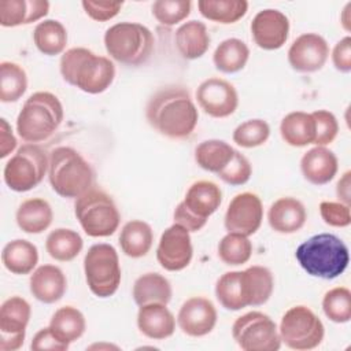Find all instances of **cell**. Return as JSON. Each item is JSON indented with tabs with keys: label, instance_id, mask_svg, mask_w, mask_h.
<instances>
[{
	"label": "cell",
	"instance_id": "bcb514c9",
	"mask_svg": "<svg viewBox=\"0 0 351 351\" xmlns=\"http://www.w3.org/2000/svg\"><path fill=\"white\" fill-rule=\"evenodd\" d=\"M319 214L322 221L332 228H347L351 223L350 206L341 202H321Z\"/></svg>",
	"mask_w": 351,
	"mask_h": 351
},
{
	"label": "cell",
	"instance_id": "7c38bea8",
	"mask_svg": "<svg viewBox=\"0 0 351 351\" xmlns=\"http://www.w3.org/2000/svg\"><path fill=\"white\" fill-rule=\"evenodd\" d=\"M32 307L21 296L5 299L0 307V351H16L23 346Z\"/></svg>",
	"mask_w": 351,
	"mask_h": 351
},
{
	"label": "cell",
	"instance_id": "d6986e66",
	"mask_svg": "<svg viewBox=\"0 0 351 351\" xmlns=\"http://www.w3.org/2000/svg\"><path fill=\"white\" fill-rule=\"evenodd\" d=\"M339 170V160L333 151L326 147L315 145L303 154L300 171L306 181L313 185L329 184Z\"/></svg>",
	"mask_w": 351,
	"mask_h": 351
},
{
	"label": "cell",
	"instance_id": "83f0119b",
	"mask_svg": "<svg viewBox=\"0 0 351 351\" xmlns=\"http://www.w3.org/2000/svg\"><path fill=\"white\" fill-rule=\"evenodd\" d=\"M122 252L133 259L145 256L154 243V232L149 223L141 219L126 222L118 237Z\"/></svg>",
	"mask_w": 351,
	"mask_h": 351
},
{
	"label": "cell",
	"instance_id": "681fc988",
	"mask_svg": "<svg viewBox=\"0 0 351 351\" xmlns=\"http://www.w3.org/2000/svg\"><path fill=\"white\" fill-rule=\"evenodd\" d=\"M330 58L337 71L344 74L351 71V37L350 36L340 38L335 44Z\"/></svg>",
	"mask_w": 351,
	"mask_h": 351
},
{
	"label": "cell",
	"instance_id": "6da1fadb",
	"mask_svg": "<svg viewBox=\"0 0 351 351\" xmlns=\"http://www.w3.org/2000/svg\"><path fill=\"white\" fill-rule=\"evenodd\" d=\"M145 118L159 134L173 140H185L193 133L199 112L188 89L167 85L148 99Z\"/></svg>",
	"mask_w": 351,
	"mask_h": 351
},
{
	"label": "cell",
	"instance_id": "ac0fdd59",
	"mask_svg": "<svg viewBox=\"0 0 351 351\" xmlns=\"http://www.w3.org/2000/svg\"><path fill=\"white\" fill-rule=\"evenodd\" d=\"M217 318V308L211 300L193 296L182 303L176 319L182 333L191 337H202L215 328Z\"/></svg>",
	"mask_w": 351,
	"mask_h": 351
},
{
	"label": "cell",
	"instance_id": "3957f363",
	"mask_svg": "<svg viewBox=\"0 0 351 351\" xmlns=\"http://www.w3.org/2000/svg\"><path fill=\"white\" fill-rule=\"evenodd\" d=\"M295 258L307 274L322 280L337 278L350 263L348 247L333 233L308 237L296 248Z\"/></svg>",
	"mask_w": 351,
	"mask_h": 351
},
{
	"label": "cell",
	"instance_id": "d6a6232c",
	"mask_svg": "<svg viewBox=\"0 0 351 351\" xmlns=\"http://www.w3.org/2000/svg\"><path fill=\"white\" fill-rule=\"evenodd\" d=\"M248 59V45L243 40L234 37L221 41L213 53V63L215 69L225 74H233L243 70Z\"/></svg>",
	"mask_w": 351,
	"mask_h": 351
},
{
	"label": "cell",
	"instance_id": "816d5d0a",
	"mask_svg": "<svg viewBox=\"0 0 351 351\" xmlns=\"http://www.w3.org/2000/svg\"><path fill=\"white\" fill-rule=\"evenodd\" d=\"M16 148V138L5 118L0 119V158H7Z\"/></svg>",
	"mask_w": 351,
	"mask_h": 351
},
{
	"label": "cell",
	"instance_id": "f6af8a7d",
	"mask_svg": "<svg viewBox=\"0 0 351 351\" xmlns=\"http://www.w3.org/2000/svg\"><path fill=\"white\" fill-rule=\"evenodd\" d=\"M315 121V140L314 144L326 147L335 141L339 133V122L333 112L328 110H317L311 112Z\"/></svg>",
	"mask_w": 351,
	"mask_h": 351
},
{
	"label": "cell",
	"instance_id": "4dcf8cb0",
	"mask_svg": "<svg viewBox=\"0 0 351 351\" xmlns=\"http://www.w3.org/2000/svg\"><path fill=\"white\" fill-rule=\"evenodd\" d=\"M132 295L138 307L148 303L169 304L173 296V289L165 276L149 271L134 281Z\"/></svg>",
	"mask_w": 351,
	"mask_h": 351
},
{
	"label": "cell",
	"instance_id": "8fae6325",
	"mask_svg": "<svg viewBox=\"0 0 351 351\" xmlns=\"http://www.w3.org/2000/svg\"><path fill=\"white\" fill-rule=\"evenodd\" d=\"M232 336L244 351H277L282 344L276 322L262 311H250L237 317Z\"/></svg>",
	"mask_w": 351,
	"mask_h": 351
},
{
	"label": "cell",
	"instance_id": "8992f818",
	"mask_svg": "<svg viewBox=\"0 0 351 351\" xmlns=\"http://www.w3.org/2000/svg\"><path fill=\"white\" fill-rule=\"evenodd\" d=\"M103 40L110 58L125 66L144 64L155 48L152 32L137 22H119L110 26Z\"/></svg>",
	"mask_w": 351,
	"mask_h": 351
},
{
	"label": "cell",
	"instance_id": "836d02e7",
	"mask_svg": "<svg viewBox=\"0 0 351 351\" xmlns=\"http://www.w3.org/2000/svg\"><path fill=\"white\" fill-rule=\"evenodd\" d=\"M33 43L47 56L60 55L67 45V30L56 19H44L33 30Z\"/></svg>",
	"mask_w": 351,
	"mask_h": 351
},
{
	"label": "cell",
	"instance_id": "d590c367",
	"mask_svg": "<svg viewBox=\"0 0 351 351\" xmlns=\"http://www.w3.org/2000/svg\"><path fill=\"white\" fill-rule=\"evenodd\" d=\"M84 240L78 232L67 228L52 230L45 240L48 255L58 262H70L82 251Z\"/></svg>",
	"mask_w": 351,
	"mask_h": 351
},
{
	"label": "cell",
	"instance_id": "f35d334b",
	"mask_svg": "<svg viewBox=\"0 0 351 351\" xmlns=\"http://www.w3.org/2000/svg\"><path fill=\"white\" fill-rule=\"evenodd\" d=\"M215 296L219 304L226 310L239 311L248 307L241 285V270L223 273L217 280Z\"/></svg>",
	"mask_w": 351,
	"mask_h": 351
},
{
	"label": "cell",
	"instance_id": "1f68e13d",
	"mask_svg": "<svg viewBox=\"0 0 351 351\" xmlns=\"http://www.w3.org/2000/svg\"><path fill=\"white\" fill-rule=\"evenodd\" d=\"M48 326L62 343L70 346L84 335L86 321L77 307L63 306L52 314Z\"/></svg>",
	"mask_w": 351,
	"mask_h": 351
},
{
	"label": "cell",
	"instance_id": "ffe728a7",
	"mask_svg": "<svg viewBox=\"0 0 351 351\" xmlns=\"http://www.w3.org/2000/svg\"><path fill=\"white\" fill-rule=\"evenodd\" d=\"M30 293L41 303L52 304L59 302L67 291V280L60 267L55 265H41L29 280Z\"/></svg>",
	"mask_w": 351,
	"mask_h": 351
},
{
	"label": "cell",
	"instance_id": "f907efd6",
	"mask_svg": "<svg viewBox=\"0 0 351 351\" xmlns=\"http://www.w3.org/2000/svg\"><path fill=\"white\" fill-rule=\"evenodd\" d=\"M173 218H174V223H178V225L184 226V228H185L188 232H191V233L200 230V229L204 228L206 223H207V219L197 218L196 215H193L192 213H189L182 202H180V203L177 204V207L174 208Z\"/></svg>",
	"mask_w": 351,
	"mask_h": 351
},
{
	"label": "cell",
	"instance_id": "60d3db41",
	"mask_svg": "<svg viewBox=\"0 0 351 351\" xmlns=\"http://www.w3.org/2000/svg\"><path fill=\"white\" fill-rule=\"evenodd\" d=\"M322 311L328 319L346 324L351 319V292L346 287L329 289L322 298Z\"/></svg>",
	"mask_w": 351,
	"mask_h": 351
},
{
	"label": "cell",
	"instance_id": "7402d4cb",
	"mask_svg": "<svg viewBox=\"0 0 351 351\" xmlns=\"http://www.w3.org/2000/svg\"><path fill=\"white\" fill-rule=\"evenodd\" d=\"M177 319L167 304L148 303L138 307L137 328L148 339L165 340L176 332Z\"/></svg>",
	"mask_w": 351,
	"mask_h": 351
},
{
	"label": "cell",
	"instance_id": "b9f144b4",
	"mask_svg": "<svg viewBox=\"0 0 351 351\" xmlns=\"http://www.w3.org/2000/svg\"><path fill=\"white\" fill-rule=\"evenodd\" d=\"M270 137V126L265 119L254 118L240 123L232 134L233 143L241 148H255L263 145Z\"/></svg>",
	"mask_w": 351,
	"mask_h": 351
},
{
	"label": "cell",
	"instance_id": "277c9868",
	"mask_svg": "<svg viewBox=\"0 0 351 351\" xmlns=\"http://www.w3.org/2000/svg\"><path fill=\"white\" fill-rule=\"evenodd\" d=\"M48 180L62 197L77 199L95 185L90 163L71 147H56L49 152Z\"/></svg>",
	"mask_w": 351,
	"mask_h": 351
},
{
	"label": "cell",
	"instance_id": "e575fe53",
	"mask_svg": "<svg viewBox=\"0 0 351 351\" xmlns=\"http://www.w3.org/2000/svg\"><path fill=\"white\" fill-rule=\"evenodd\" d=\"M234 148L218 138H210L199 143L195 148V160L206 171L218 174L233 158Z\"/></svg>",
	"mask_w": 351,
	"mask_h": 351
},
{
	"label": "cell",
	"instance_id": "9a60e30c",
	"mask_svg": "<svg viewBox=\"0 0 351 351\" xmlns=\"http://www.w3.org/2000/svg\"><path fill=\"white\" fill-rule=\"evenodd\" d=\"M262 219L263 204L261 197L252 192H243L230 200L225 213L223 225L228 232L250 237L261 228Z\"/></svg>",
	"mask_w": 351,
	"mask_h": 351
},
{
	"label": "cell",
	"instance_id": "f1b7e54d",
	"mask_svg": "<svg viewBox=\"0 0 351 351\" xmlns=\"http://www.w3.org/2000/svg\"><path fill=\"white\" fill-rule=\"evenodd\" d=\"M1 262L12 274H29L38 263V250L29 240L15 239L4 245Z\"/></svg>",
	"mask_w": 351,
	"mask_h": 351
},
{
	"label": "cell",
	"instance_id": "c3c4849f",
	"mask_svg": "<svg viewBox=\"0 0 351 351\" xmlns=\"http://www.w3.org/2000/svg\"><path fill=\"white\" fill-rule=\"evenodd\" d=\"M69 344L62 343L49 329V326L40 329L32 339L30 350L33 351H66Z\"/></svg>",
	"mask_w": 351,
	"mask_h": 351
},
{
	"label": "cell",
	"instance_id": "4316f807",
	"mask_svg": "<svg viewBox=\"0 0 351 351\" xmlns=\"http://www.w3.org/2000/svg\"><path fill=\"white\" fill-rule=\"evenodd\" d=\"M241 285L248 306L265 304L274 289L273 273L265 266H250L241 270Z\"/></svg>",
	"mask_w": 351,
	"mask_h": 351
},
{
	"label": "cell",
	"instance_id": "d4e9b609",
	"mask_svg": "<svg viewBox=\"0 0 351 351\" xmlns=\"http://www.w3.org/2000/svg\"><path fill=\"white\" fill-rule=\"evenodd\" d=\"M176 48L186 60L202 58L210 47V33L207 26L200 21H188L182 23L174 34Z\"/></svg>",
	"mask_w": 351,
	"mask_h": 351
},
{
	"label": "cell",
	"instance_id": "30bf717a",
	"mask_svg": "<svg viewBox=\"0 0 351 351\" xmlns=\"http://www.w3.org/2000/svg\"><path fill=\"white\" fill-rule=\"evenodd\" d=\"M278 335L281 343L296 351L317 348L325 336L321 318L307 306L299 304L288 308L280 322Z\"/></svg>",
	"mask_w": 351,
	"mask_h": 351
},
{
	"label": "cell",
	"instance_id": "4fadbf2b",
	"mask_svg": "<svg viewBox=\"0 0 351 351\" xmlns=\"http://www.w3.org/2000/svg\"><path fill=\"white\" fill-rule=\"evenodd\" d=\"M195 96L200 110L213 118H226L239 107V95L234 85L219 77L202 81Z\"/></svg>",
	"mask_w": 351,
	"mask_h": 351
},
{
	"label": "cell",
	"instance_id": "8d00e7d4",
	"mask_svg": "<svg viewBox=\"0 0 351 351\" xmlns=\"http://www.w3.org/2000/svg\"><path fill=\"white\" fill-rule=\"evenodd\" d=\"M197 8L208 21L229 25L240 21L248 11L245 0H199Z\"/></svg>",
	"mask_w": 351,
	"mask_h": 351
},
{
	"label": "cell",
	"instance_id": "484cf974",
	"mask_svg": "<svg viewBox=\"0 0 351 351\" xmlns=\"http://www.w3.org/2000/svg\"><path fill=\"white\" fill-rule=\"evenodd\" d=\"M53 219L51 204L41 197H32L23 200L16 213L15 221L19 229L29 234H38L47 230Z\"/></svg>",
	"mask_w": 351,
	"mask_h": 351
},
{
	"label": "cell",
	"instance_id": "2e32d148",
	"mask_svg": "<svg viewBox=\"0 0 351 351\" xmlns=\"http://www.w3.org/2000/svg\"><path fill=\"white\" fill-rule=\"evenodd\" d=\"M288 63L298 73H315L329 58V45L318 33H303L288 49Z\"/></svg>",
	"mask_w": 351,
	"mask_h": 351
},
{
	"label": "cell",
	"instance_id": "9c48e42d",
	"mask_svg": "<svg viewBox=\"0 0 351 351\" xmlns=\"http://www.w3.org/2000/svg\"><path fill=\"white\" fill-rule=\"evenodd\" d=\"M86 284L97 298L112 296L121 284V265L117 250L107 243L93 244L84 256Z\"/></svg>",
	"mask_w": 351,
	"mask_h": 351
},
{
	"label": "cell",
	"instance_id": "5b68a950",
	"mask_svg": "<svg viewBox=\"0 0 351 351\" xmlns=\"http://www.w3.org/2000/svg\"><path fill=\"white\" fill-rule=\"evenodd\" d=\"M63 115V106L56 95L34 92L25 100L16 117V133L26 143H41L58 130Z\"/></svg>",
	"mask_w": 351,
	"mask_h": 351
},
{
	"label": "cell",
	"instance_id": "ba28073f",
	"mask_svg": "<svg viewBox=\"0 0 351 351\" xmlns=\"http://www.w3.org/2000/svg\"><path fill=\"white\" fill-rule=\"evenodd\" d=\"M49 154L38 144L26 143L7 160L3 170L5 185L14 192H27L36 188L48 174Z\"/></svg>",
	"mask_w": 351,
	"mask_h": 351
},
{
	"label": "cell",
	"instance_id": "ee69618b",
	"mask_svg": "<svg viewBox=\"0 0 351 351\" xmlns=\"http://www.w3.org/2000/svg\"><path fill=\"white\" fill-rule=\"evenodd\" d=\"M217 176L229 185H244L252 176V166L240 151L234 149L230 162Z\"/></svg>",
	"mask_w": 351,
	"mask_h": 351
},
{
	"label": "cell",
	"instance_id": "db71d44e",
	"mask_svg": "<svg viewBox=\"0 0 351 351\" xmlns=\"http://www.w3.org/2000/svg\"><path fill=\"white\" fill-rule=\"evenodd\" d=\"M350 10H351V3H347L344 10L341 11V15H340V22L344 27L346 32H350L351 30V15H350Z\"/></svg>",
	"mask_w": 351,
	"mask_h": 351
},
{
	"label": "cell",
	"instance_id": "e0dca14e",
	"mask_svg": "<svg viewBox=\"0 0 351 351\" xmlns=\"http://www.w3.org/2000/svg\"><path fill=\"white\" fill-rule=\"evenodd\" d=\"M251 34L261 49H280L289 36V19L276 8L262 10L251 22Z\"/></svg>",
	"mask_w": 351,
	"mask_h": 351
},
{
	"label": "cell",
	"instance_id": "603a6c76",
	"mask_svg": "<svg viewBox=\"0 0 351 351\" xmlns=\"http://www.w3.org/2000/svg\"><path fill=\"white\" fill-rule=\"evenodd\" d=\"M49 12L47 0H0V25L16 27L43 19Z\"/></svg>",
	"mask_w": 351,
	"mask_h": 351
},
{
	"label": "cell",
	"instance_id": "5bb4252c",
	"mask_svg": "<svg viewBox=\"0 0 351 351\" xmlns=\"http://www.w3.org/2000/svg\"><path fill=\"white\" fill-rule=\"evenodd\" d=\"M193 247L191 232L178 223L169 226L159 239L156 261L167 271L184 270L192 261Z\"/></svg>",
	"mask_w": 351,
	"mask_h": 351
},
{
	"label": "cell",
	"instance_id": "44dd1931",
	"mask_svg": "<svg viewBox=\"0 0 351 351\" xmlns=\"http://www.w3.org/2000/svg\"><path fill=\"white\" fill-rule=\"evenodd\" d=\"M306 221V207L296 197H280L274 203H271L267 211V222L270 228L277 233H295L304 226Z\"/></svg>",
	"mask_w": 351,
	"mask_h": 351
},
{
	"label": "cell",
	"instance_id": "cb8c5ba5",
	"mask_svg": "<svg viewBox=\"0 0 351 351\" xmlns=\"http://www.w3.org/2000/svg\"><path fill=\"white\" fill-rule=\"evenodd\" d=\"M222 191L221 188L207 180H200L193 182L182 200L186 210L202 219H208L221 206Z\"/></svg>",
	"mask_w": 351,
	"mask_h": 351
},
{
	"label": "cell",
	"instance_id": "f546056e",
	"mask_svg": "<svg viewBox=\"0 0 351 351\" xmlns=\"http://www.w3.org/2000/svg\"><path fill=\"white\" fill-rule=\"evenodd\" d=\"M281 138L291 147H306L314 144L315 121L311 112L292 111L280 123Z\"/></svg>",
	"mask_w": 351,
	"mask_h": 351
},
{
	"label": "cell",
	"instance_id": "7a4b0ae2",
	"mask_svg": "<svg viewBox=\"0 0 351 351\" xmlns=\"http://www.w3.org/2000/svg\"><path fill=\"white\" fill-rule=\"evenodd\" d=\"M59 70L69 85L89 95L106 92L115 78L112 60L84 47H74L63 52Z\"/></svg>",
	"mask_w": 351,
	"mask_h": 351
},
{
	"label": "cell",
	"instance_id": "7bdbcfd3",
	"mask_svg": "<svg viewBox=\"0 0 351 351\" xmlns=\"http://www.w3.org/2000/svg\"><path fill=\"white\" fill-rule=\"evenodd\" d=\"M192 3L189 0H156L151 11L154 18L163 26H174L191 14Z\"/></svg>",
	"mask_w": 351,
	"mask_h": 351
},
{
	"label": "cell",
	"instance_id": "ab89813d",
	"mask_svg": "<svg viewBox=\"0 0 351 351\" xmlns=\"http://www.w3.org/2000/svg\"><path fill=\"white\" fill-rule=\"evenodd\" d=\"M252 243L240 233L228 232L218 243V256L228 266H240L250 261Z\"/></svg>",
	"mask_w": 351,
	"mask_h": 351
},
{
	"label": "cell",
	"instance_id": "7dc6e473",
	"mask_svg": "<svg viewBox=\"0 0 351 351\" xmlns=\"http://www.w3.org/2000/svg\"><path fill=\"white\" fill-rule=\"evenodd\" d=\"M81 5L85 11V14L97 22H106L112 18H115L122 5L123 1H93V0H84L81 1Z\"/></svg>",
	"mask_w": 351,
	"mask_h": 351
},
{
	"label": "cell",
	"instance_id": "74e56055",
	"mask_svg": "<svg viewBox=\"0 0 351 351\" xmlns=\"http://www.w3.org/2000/svg\"><path fill=\"white\" fill-rule=\"evenodd\" d=\"M27 89V75L22 66L4 60L0 63V101H18Z\"/></svg>",
	"mask_w": 351,
	"mask_h": 351
},
{
	"label": "cell",
	"instance_id": "52a82bcc",
	"mask_svg": "<svg viewBox=\"0 0 351 351\" xmlns=\"http://www.w3.org/2000/svg\"><path fill=\"white\" fill-rule=\"evenodd\" d=\"M74 215L90 237H108L118 230L121 222V214L112 197L96 188L75 199Z\"/></svg>",
	"mask_w": 351,
	"mask_h": 351
},
{
	"label": "cell",
	"instance_id": "f5cc1de1",
	"mask_svg": "<svg viewBox=\"0 0 351 351\" xmlns=\"http://www.w3.org/2000/svg\"><path fill=\"white\" fill-rule=\"evenodd\" d=\"M336 195L339 202L350 206V200H351V171L350 170L346 171L337 181Z\"/></svg>",
	"mask_w": 351,
	"mask_h": 351
}]
</instances>
